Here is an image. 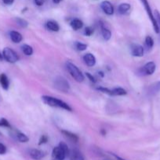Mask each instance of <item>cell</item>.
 <instances>
[{
    "label": "cell",
    "instance_id": "1",
    "mask_svg": "<svg viewBox=\"0 0 160 160\" xmlns=\"http://www.w3.org/2000/svg\"><path fill=\"white\" fill-rule=\"evenodd\" d=\"M42 99L45 104L50 106H52V107H58L66 109L67 111H72V108L67 103H65L64 102L61 101V100L58 99L56 98H53V97L51 96H47V95H43L42 97Z\"/></svg>",
    "mask_w": 160,
    "mask_h": 160
},
{
    "label": "cell",
    "instance_id": "2",
    "mask_svg": "<svg viewBox=\"0 0 160 160\" xmlns=\"http://www.w3.org/2000/svg\"><path fill=\"white\" fill-rule=\"evenodd\" d=\"M66 67H67V70H68L69 73L72 75V78L78 82H83L84 81V75L82 73L79 69L75 65V64L72 63L70 62H67L66 63Z\"/></svg>",
    "mask_w": 160,
    "mask_h": 160
},
{
    "label": "cell",
    "instance_id": "3",
    "mask_svg": "<svg viewBox=\"0 0 160 160\" xmlns=\"http://www.w3.org/2000/svg\"><path fill=\"white\" fill-rule=\"evenodd\" d=\"M54 86L57 90L61 92H68L70 90V84L67 82V80L63 77H56L54 80Z\"/></svg>",
    "mask_w": 160,
    "mask_h": 160
},
{
    "label": "cell",
    "instance_id": "4",
    "mask_svg": "<svg viewBox=\"0 0 160 160\" xmlns=\"http://www.w3.org/2000/svg\"><path fill=\"white\" fill-rule=\"evenodd\" d=\"M141 2L143 4V6H144V9H145L146 12H147V16H148V17L150 18L151 21H152V25H153V28H154V30H155V33L158 34V33H159V30H158V24H157L155 15H154L153 12H152V9H151V6L150 5H149L148 2H147V0H141Z\"/></svg>",
    "mask_w": 160,
    "mask_h": 160
},
{
    "label": "cell",
    "instance_id": "5",
    "mask_svg": "<svg viewBox=\"0 0 160 160\" xmlns=\"http://www.w3.org/2000/svg\"><path fill=\"white\" fill-rule=\"evenodd\" d=\"M3 56L7 62L14 63L18 61L19 57L17 53L10 48H5L3 51Z\"/></svg>",
    "mask_w": 160,
    "mask_h": 160
},
{
    "label": "cell",
    "instance_id": "6",
    "mask_svg": "<svg viewBox=\"0 0 160 160\" xmlns=\"http://www.w3.org/2000/svg\"><path fill=\"white\" fill-rule=\"evenodd\" d=\"M156 66L154 62H148L141 68V73L143 75H152L155 73Z\"/></svg>",
    "mask_w": 160,
    "mask_h": 160
},
{
    "label": "cell",
    "instance_id": "7",
    "mask_svg": "<svg viewBox=\"0 0 160 160\" xmlns=\"http://www.w3.org/2000/svg\"><path fill=\"white\" fill-rule=\"evenodd\" d=\"M52 155H53V157L56 160H64L66 156H67L65 152H64L59 145L53 148Z\"/></svg>",
    "mask_w": 160,
    "mask_h": 160
},
{
    "label": "cell",
    "instance_id": "8",
    "mask_svg": "<svg viewBox=\"0 0 160 160\" xmlns=\"http://www.w3.org/2000/svg\"><path fill=\"white\" fill-rule=\"evenodd\" d=\"M100 7H101L102 10L107 14V15H112L114 13V8L111 3L108 1H104L102 2L100 4Z\"/></svg>",
    "mask_w": 160,
    "mask_h": 160
},
{
    "label": "cell",
    "instance_id": "9",
    "mask_svg": "<svg viewBox=\"0 0 160 160\" xmlns=\"http://www.w3.org/2000/svg\"><path fill=\"white\" fill-rule=\"evenodd\" d=\"M144 49L141 45H133L131 48V54L133 56L136 57H141L144 56Z\"/></svg>",
    "mask_w": 160,
    "mask_h": 160
},
{
    "label": "cell",
    "instance_id": "10",
    "mask_svg": "<svg viewBox=\"0 0 160 160\" xmlns=\"http://www.w3.org/2000/svg\"><path fill=\"white\" fill-rule=\"evenodd\" d=\"M83 60L88 67H93L96 63V58L91 53H86L83 56Z\"/></svg>",
    "mask_w": 160,
    "mask_h": 160
},
{
    "label": "cell",
    "instance_id": "11",
    "mask_svg": "<svg viewBox=\"0 0 160 160\" xmlns=\"http://www.w3.org/2000/svg\"><path fill=\"white\" fill-rule=\"evenodd\" d=\"M30 156L35 160H40L45 156V153L39 149H31L30 151Z\"/></svg>",
    "mask_w": 160,
    "mask_h": 160
},
{
    "label": "cell",
    "instance_id": "12",
    "mask_svg": "<svg viewBox=\"0 0 160 160\" xmlns=\"http://www.w3.org/2000/svg\"><path fill=\"white\" fill-rule=\"evenodd\" d=\"M70 159L71 160H84V156H83L81 152L77 148H74L72 152H70Z\"/></svg>",
    "mask_w": 160,
    "mask_h": 160
},
{
    "label": "cell",
    "instance_id": "13",
    "mask_svg": "<svg viewBox=\"0 0 160 160\" xmlns=\"http://www.w3.org/2000/svg\"><path fill=\"white\" fill-rule=\"evenodd\" d=\"M61 133L64 134V137L67 138L68 139L69 141H71V142H75V143H76V142H78V137L76 135V134H73V133L67 131H61Z\"/></svg>",
    "mask_w": 160,
    "mask_h": 160
},
{
    "label": "cell",
    "instance_id": "14",
    "mask_svg": "<svg viewBox=\"0 0 160 160\" xmlns=\"http://www.w3.org/2000/svg\"><path fill=\"white\" fill-rule=\"evenodd\" d=\"M0 84L4 90H8L9 86V81L7 76L5 73L0 74Z\"/></svg>",
    "mask_w": 160,
    "mask_h": 160
},
{
    "label": "cell",
    "instance_id": "15",
    "mask_svg": "<svg viewBox=\"0 0 160 160\" xmlns=\"http://www.w3.org/2000/svg\"><path fill=\"white\" fill-rule=\"evenodd\" d=\"M9 35H10L11 40H12L14 43H20L22 41V39H23V37H22L21 34L15 31H11Z\"/></svg>",
    "mask_w": 160,
    "mask_h": 160
},
{
    "label": "cell",
    "instance_id": "16",
    "mask_svg": "<svg viewBox=\"0 0 160 160\" xmlns=\"http://www.w3.org/2000/svg\"><path fill=\"white\" fill-rule=\"evenodd\" d=\"M160 92V81L154 83L153 84L149 87V94L151 95H155Z\"/></svg>",
    "mask_w": 160,
    "mask_h": 160
},
{
    "label": "cell",
    "instance_id": "17",
    "mask_svg": "<svg viewBox=\"0 0 160 160\" xmlns=\"http://www.w3.org/2000/svg\"><path fill=\"white\" fill-rule=\"evenodd\" d=\"M71 26H72V29L75 31H78V30L81 29L83 26V23L82 20H78V19H75L71 22Z\"/></svg>",
    "mask_w": 160,
    "mask_h": 160
},
{
    "label": "cell",
    "instance_id": "18",
    "mask_svg": "<svg viewBox=\"0 0 160 160\" xmlns=\"http://www.w3.org/2000/svg\"><path fill=\"white\" fill-rule=\"evenodd\" d=\"M46 28L51 31H58L60 29V27L58 25V23H56L55 21H53V20H50V21L47 22Z\"/></svg>",
    "mask_w": 160,
    "mask_h": 160
},
{
    "label": "cell",
    "instance_id": "19",
    "mask_svg": "<svg viewBox=\"0 0 160 160\" xmlns=\"http://www.w3.org/2000/svg\"><path fill=\"white\" fill-rule=\"evenodd\" d=\"M126 95V91L122 88H115L111 90V95Z\"/></svg>",
    "mask_w": 160,
    "mask_h": 160
},
{
    "label": "cell",
    "instance_id": "20",
    "mask_svg": "<svg viewBox=\"0 0 160 160\" xmlns=\"http://www.w3.org/2000/svg\"><path fill=\"white\" fill-rule=\"evenodd\" d=\"M101 34L103 36L104 39L105 41H108L111 37V33L110 31V30H108V28H104V27H101Z\"/></svg>",
    "mask_w": 160,
    "mask_h": 160
},
{
    "label": "cell",
    "instance_id": "21",
    "mask_svg": "<svg viewBox=\"0 0 160 160\" xmlns=\"http://www.w3.org/2000/svg\"><path fill=\"white\" fill-rule=\"evenodd\" d=\"M130 5L128 3H122L119 6V12L121 14H125L130 10Z\"/></svg>",
    "mask_w": 160,
    "mask_h": 160
},
{
    "label": "cell",
    "instance_id": "22",
    "mask_svg": "<svg viewBox=\"0 0 160 160\" xmlns=\"http://www.w3.org/2000/svg\"><path fill=\"white\" fill-rule=\"evenodd\" d=\"M144 44H145V47L147 48V50L152 49V47L154 45V40L151 36H147L145 38V42H144Z\"/></svg>",
    "mask_w": 160,
    "mask_h": 160
},
{
    "label": "cell",
    "instance_id": "23",
    "mask_svg": "<svg viewBox=\"0 0 160 160\" xmlns=\"http://www.w3.org/2000/svg\"><path fill=\"white\" fill-rule=\"evenodd\" d=\"M22 51L24 53L26 56H31L33 53V48L32 47L28 45H24L22 46Z\"/></svg>",
    "mask_w": 160,
    "mask_h": 160
},
{
    "label": "cell",
    "instance_id": "24",
    "mask_svg": "<svg viewBox=\"0 0 160 160\" xmlns=\"http://www.w3.org/2000/svg\"><path fill=\"white\" fill-rule=\"evenodd\" d=\"M17 140L20 142H22V143H25V142H28L29 141V138H28V136L25 135L23 133H17Z\"/></svg>",
    "mask_w": 160,
    "mask_h": 160
},
{
    "label": "cell",
    "instance_id": "25",
    "mask_svg": "<svg viewBox=\"0 0 160 160\" xmlns=\"http://www.w3.org/2000/svg\"><path fill=\"white\" fill-rule=\"evenodd\" d=\"M16 22H17V24L19 25V26H20L21 28H27L28 25V23L25 20H24V19H21V18H17L16 19Z\"/></svg>",
    "mask_w": 160,
    "mask_h": 160
},
{
    "label": "cell",
    "instance_id": "26",
    "mask_svg": "<svg viewBox=\"0 0 160 160\" xmlns=\"http://www.w3.org/2000/svg\"><path fill=\"white\" fill-rule=\"evenodd\" d=\"M75 47H76L77 50H78V51H84V50H86V48H87V45H86V44L82 43V42H77L76 43H75Z\"/></svg>",
    "mask_w": 160,
    "mask_h": 160
},
{
    "label": "cell",
    "instance_id": "27",
    "mask_svg": "<svg viewBox=\"0 0 160 160\" xmlns=\"http://www.w3.org/2000/svg\"><path fill=\"white\" fill-rule=\"evenodd\" d=\"M59 146L61 147V148H62L64 152H65V153L67 156H69V155H70V151H69L68 147H67V145H66L64 142H61V143L59 144Z\"/></svg>",
    "mask_w": 160,
    "mask_h": 160
},
{
    "label": "cell",
    "instance_id": "28",
    "mask_svg": "<svg viewBox=\"0 0 160 160\" xmlns=\"http://www.w3.org/2000/svg\"><path fill=\"white\" fill-rule=\"evenodd\" d=\"M0 127H5V128H10V124L9 122L4 118H2L0 120Z\"/></svg>",
    "mask_w": 160,
    "mask_h": 160
},
{
    "label": "cell",
    "instance_id": "29",
    "mask_svg": "<svg viewBox=\"0 0 160 160\" xmlns=\"http://www.w3.org/2000/svg\"><path fill=\"white\" fill-rule=\"evenodd\" d=\"M155 20H156L157 24H158V30H159V33H160V13L158 10H155Z\"/></svg>",
    "mask_w": 160,
    "mask_h": 160
},
{
    "label": "cell",
    "instance_id": "30",
    "mask_svg": "<svg viewBox=\"0 0 160 160\" xmlns=\"http://www.w3.org/2000/svg\"><path fill=\"white\" fill-rule=\"evenodd\" d=\"M93 33V29L92 28H90V27H87V28H86V29H85L84 34H86V36L92 35Z\"/></svg>",
    "mask_w": 160,
    "mask_h": 160
},
{
    "label": "cell",
    "instance_id": "31",
    "mask_svg": "<svg viewBox=\"0 0 160 160\" xmlns=\"http://www.w3.org/2000/svg\"><path fill=\"white\" fill-rule=\"evenodd\" d=\"M47 141H48V138H47V136H45V135H42V137L40 138V139H39V145H42V144L46 143Z\"/></svg>",
    "mask_w": 160,
    "mask_h": 160
},
{
    "label": "cell",
    "instance_id": "32",
    "mask_svg": "<svg viewBox=\"0 0 160 160\" xmlns=\"http://www.w3.org/2000/svg\"><path fill=\"white\" fill-rule=\"evenodd\" d=\"M6 152V148L3 144L0 143V155H4Z\"/></svg>",
    "mask_w": 160,
    "mask_h": 160
},
{
    "label": "cell",
    "instance_id": "33",
    "mask_svg": "<svg viewBox=\"0 0 160 160\" xmlns=\"http://www.w3.org/2000/svg\"><path fill=\"white\" fill-rule=\"evenodd\" d=\"M86 77H87V78H89V81H92V82H94V83L96 82L95 78H94V77L93 76V75H91L90 73H86Z\"/></svg>",
    "mask_w": 160,
    "mask_h": 160
},
{
    "label": "cell",
    "instance_id": "34",
    "mask_svg": "<svg viewBox=\"0 0 160 160\" xmlns=\"http://www.w3.org/2000/svg\"><path fill=\"white\" fill-rule=\"evenodd\" d=\"M34 2H35V4L39 6H42L44 3V0H34Z\"/></svg>",
    "mask_w": 160,
    "mask_h": 160
},
{
    "label": "cell",
    "instance_id": "35",
    "mask_svg": "<svg viewBox=\"0 0 160 160\" xmlns=\"http://www.w3.org/2000/svg\"><path fill=\"white\" fill-rule=\"evenodd\" d=\"M3 2L6 5H12L13 3L14 0H3Z\"/></svg>",
    "mask_w": 160,
    "mask_h": 160
},
{
    "label": "cell",
    "instance_id": "36",
    "mask_svg": "<svg viewBox=\"0 0 160 160\" xmlns=\"http://www.w3.org/2000/svg\"><path fill=\"white\" fill-rule=\"evenodd\" d=\"M112 156H114V157H115V158H116V159H117V160H125V159H122V158H121L120 156H117V155H115V154H112Z\"/></svg>",
    "mask_w": 160,
    "mask_h": 160
},
{
    "label": "cell",
    "instance_id": "37",
    "mask_svg": "<svg viewBox=\"0 0 160 160\" xmlns=\"http://www.w3.org/2000/svg\"><path fill=\"white\" fill-rule=\"evenodd\" d=\"M53 1L54 3H59L61 0H53Z\"/></svg>",
    "mask_w": 160,
    "mask_h": 160
},
{
    "label": "cell",
    "instance_id": "38",
    "mask_svg": "<svg viewBox=\"0 0 160 160\" xmlns=\"http://www.w3.org/2000/svg\"><path fill=\"white\" fill-rule=\"evenodd\" d=\"M3 55H2L1 53H0V60H3Z\"/></svg>",
    "mask_w": 160,
    "mask_h": 160
},
{
    "label": "cell",
    "instance_id": "39",
    "mask_svg": "<svg viewBox=\"0 0 160 160\" xmlns=\"http://www.w3.org/2000/svg\"><path fill=\"white\" fill-rule=\"evenodd\" d=\"M104 160H110V159H104Z\"/></svg>",
    "mask_w": 160,
    "mask_h": 160
}]
</instances>
